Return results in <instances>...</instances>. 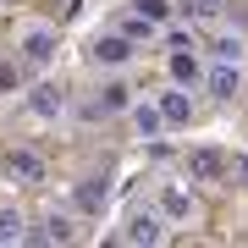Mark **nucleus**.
<instances>
[{
	"mask_svg": "<svg viewBox=\"0 0 248 248\" xmlns=\"http://www.w3.org/2000/svg\"><path fill=\"white\" fill-rule=\"evenodd\" d=\"M28 232H22V215L17 210H0V243H22Z\"/></svg>",
	"mask_w": 248,
	"mask_h": 248,
	"instance_id": "14",
	"label": "nucleus"
},
{
	"mask_svg": "<svg viewBox=\"0 0 248 248\" xmlns=\"http://www.w3.org/2000/svg\"><path fill=\"white\" fill-rule=\"evenodd\" d=\"M155 99H160V116H166V127H187V122H193V99H187L177 83H171L166 94H155Z\"/></svg>",
	"mask_w": 248,
	"mask_h": 248,
	"instance_id": "8",
	"label": "nucleus"
},
{
	"mask_svg": "<svg viewBox=\"0 0 248 248\" xmlns=\"http://www.w3.org/2000/svg\"><path fill=\"white\" fill-rule=\"evenodd\" d=\"M204 94L237 99V94H243V61H215V66H204Z\"/></svg>",
	"mask_w": 248,
	"mask_h": 248,
	"instance_id": "3",
	"label": "nucleus"
},
{
	"mask_svg": "<svg viewBox=\"0 0 248 248\" xmlns=\"http://www.w3.org/2000/svg\"><path fill=\"white\" fill-rule=\"evenodd\" d=\"M89 61H94V66H105V72H122V66H133V61H138V39H127V33H105V39H94Z\"/></svg>",
	"mask_w": 248,
	"mask_h": 248,
	"instance_id": "2",
	"label": "nucleus"
},
{
	"mask_svg": "<svg viewBox=\"0 0 248 248\" xmlns=\"http://www.w3.org/2000/svg\"><path fill=\"white\" fill-rule=\"evenodd\" d=\"M226 177L237 187H248V155H226Z\"/></svg>",
	"mask_w": 248,
	"mask_h": 248,
	"instance_id": "17",
	"label": "nucleus"
},
{
	"mask_svg": "<svg viewBox=\"0 0 248 248\" xmlns=\"http://www.w3.org/2000/svg\"><path fill=\"white\" fill-rule=\"evenodd\" d=\"M28 110H33V116H45V122H50V116H61V110H66V94L55 89V83H39V89L28 94Z\"/></svg>",
	"mask_w": 248,
	"mask_h": 248,
	"instance_id": "10",
	"label": "nucleus"
},
{
	"mask_svg": "<svg viewBox=\"0 0 248 248\" xmlns=\"http://www.w3.org/2000/svg\"><path fill=\"white\" fill-rule=\"evenodd\" d=\"M160 215H171V221H193L199 204H193V193H187V187L166 182V187H160Z\"/></svg>",
	"mask_w": 248,
	"mask_h": 248,
	"instance_id": "7",
	"label": "nucleus"
},
{
	"mask_svg": "<svg viewBox=\"0 0 248 248\" xmlns=\"http://www.w3.org/2000/svg\"><path fill=\"white\" fill-rule=\"evenodd\" d=\"M133 127H138V138H160V133H166L160 99H133Z\"/></svg>",
	"mask_w": 248,
	"mask_h": 248,
	"instance_id": "9",
	"label": "nucleus"
},
{
	"mask_svg": "<svg viewBox=\"0 0 248 248\" xmlns=\"http://www.w3.org/2000/svg\"><path fill=\"white\" fill-rule=\"evenodd\" d=\"M55 28L50 22H22L17 28V55H22V66H33V72H45L50 61H55Z\"/></svg>",
	"mask_w": 248,
	"mask_h": 248,
	"instance_id": "1",
	"label": "nucleus"
},
{
	"mask_svg": "<svg viewBox=\"0 0 248 248\" xmlns=\"http://www.w3.org/2000/svg\"><path fill=\"white\" fill-rule=\"evenodd\" d=\"M78 204H83V210H99V204H105V182H83L78 187Z\"/></svg>",
	"mask_w": 248,
	"mask_h": 248,
	"instance_id": "16",
	"label": "nucleus"
},
{
	"mask_svg": "<svg viewBox=\"0 0 248 248\" xmlns=\"http://www.w3.org/2000/svg\"><path fill=\"white\" fill-rule=\"evenodd\" d=\"M99 110H133V89L127 83H105L99 89Z\"/></svg>",
	"mask_w": 248,
	"mask_h": 248,
	"instance_id": "12",
	"label": "nucleus"
},
{
	"mask_svg": "<svg viewBox=\"0 0 248 248\" xmlns=\"http://www.w3.org/2000/svg\"><path fill=\"white\" fill-rule=\"evenodd\" d=\"M193 6H199V11H221L226 0H193Z\"/></svg>",
	"mask_w": 248,
	"mask_h": 248,
	"instance_id": "18",
	"label": "nucleus"
},
{
	"mask_svg": "<svg viewBox=\"0 0 248 248\" xmlns=\"http://www.w3.org/2000/svg\"><path fill=\"white\" fill-rule=\"evenodd\" d=\"M210 55H215V61H243V33H221Z\"/></svg>",
	"mask_w": 248,
	"mask_h": 248,
	"instance_id": "13",
	"label": "nucleus"
},
{
	"mask_svg": "<svg viewBox=\"0 0 248 248\" xmlns=\"http://www.w3.org/2000/svg\"><path fill=\"white\" fill-rule=\"evenodd\" d=\"M160 237H166V232H160V215H155V210L127 215V226H122V243H143V248H149V243H160Z\"/></svg>",
	"mask_w": 248,
	"mask_h": 248,
	"instance_id": "6",
	"label": "nucleus"
},
{
	"mask_svg": "<svg viewBox=\"0 0 248 248\" xmlns=\"http://www.w3.org/2000/svg\"><path fill=\"white\" fill-rule=\"evenodd\" d=\"M187 177L193 182H221L226 177V155L221 149H193L187 155Z\"/></svg>",
	"mask_w": 248,
	"mask_h": 248,
	"instance_id": "5",
	"label": "nucleus"
},
{
	"mask_svg": "<svg viewBox=\"0 0 248 248\" xmlns=\"http://www.w3.org/2000/svg\"><path fill=\"white\" fill-rule=\"evenodd\" d=\"M11 171L28 177V182H39V177H45V160H39L33 149H11Z\"/></svg>",
	"mask_w": 248,
	"mask_h": 248,
	"instance_id": "11",
	"label": "nucleus"
},
{
	"mask_svg": "<svg viewBox=\"0 0 248 248\" xmlns=\"http://www.w3.org/2000/svg\"><path fill=\"white\" fill-rule=\"evenodd\" d=\"M166 72H171V83H177V89H193V83H204V66H199V50H193V45L171 50Z\"/></svg>",
	"mask_w": 248,
	"mask_h": 248,
	"instance_id": "4",
	"label": "nucleus"
},
{
	"mask_svg": "<svg viewBox=\"0 0 248 248\" xmlns=\"http://www.w3.org/2000/svg\"><path fill=\"white\" fill-rule=\"evenodd\" d=\"M133 11H143V17H149V22L160 28V22L171 17V0H133Z\"/></svg>",
	"mask_w": 248,
	"mask_h": 248,
	"instance_id": "15",
	"label": "nucleus"
}]
</instances>
